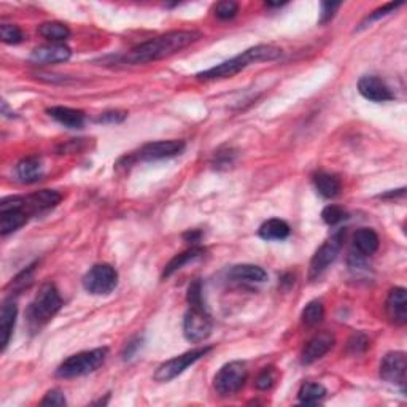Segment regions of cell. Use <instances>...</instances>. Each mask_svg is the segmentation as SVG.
<instances>
[{
	"mask_svg": "<svg viewBox=\"0 0 407 407\" xmlns=\"http://www.w3.org/2000/svg\"><path fill=\"white\" fill-rule=\"evenodd\" d=\"M201 37L202 34L197 32V30H174V32H167L153 40L145 41L137 48L129 51L123 57V62H126V64H147V62L164 59V57L179 53L180 50L195 43Z\"/></svg>",
	"mask_w": 407,
	"mask_h": 407,
	"instance_id": "6da1fadb",
	"label": "cell"
},
{
	"mask_svg": "<svg viewBox=\"0 0 407 407\" xmlns=\"http://www.w3.org/2000/svg\"><path fill=\"white\" fill-rule=\"evenodd\" d=\"M281 56V50L275 48L272 45H257L253 48L245 50L242 54H239L232 59L224 61L217 67H212L206 72L197 74V80L210 81V80H224V78H231L237 75L239 72L247 69L248 66L257 64V62L264 61H274Z\"/></svg>",
	"mask_w": 407,
	"mask_h": 407,
	"instance_id": "7a4b0ae2",
	"label": "cell"
},
{
	"mask_svg": "<svg viewBox=\"0 0 407 407\" xmlns=\"http://www.w3.org/2000/svg\"><path fill=\"white\" fill-rule=\"evenodd\" d=\"M62 297L53 284H45L39 290L37 296L30 302L28 309V323L30 331L37 332L53 320V317L61 310Z\"/></svg>",
	"mask_w": 407,
	"mask_h": 407,
	"instance_id": "3957f363",
	"label": "cell"
},
{
	"mask_svg": "<svg viewBox=\"0 0 407 407\" xmlns=\"http://www.w3.org/2000/svg\"><path fill=\"white\" fill-rule=\"evenodd\" d=\"M107 355L108 348L106 347L72 355L64 363H61V366L56 370V375L61 379H74L91 374L106 363Z\"/></svg>",
	"mask_w": 407,
	"mask_h": 407,
	"instance_id": "277c9868",
	"label": "cell"
},
{
	"mask_svg": "<svg viewBox=\"0 0 407 407\" xmlns=\"http://www.w3.org/2000/svg\"><path fill=\"white\" fill-rule=\"evenodd\" d=\"M30 212L26 206V197L13 196L0 202V232L2 236H8L28 223Z\"/></svg>",
	"mask_w": 407,
	"mask_h": 407,
	"instance_id": "5b68a950",
	"label": "cell"
},
{
	"mask_svg": "<svg viewBox=\"0 0 407 407\" xmlns=\"http://www.w3.org/2000/svg\"><path fill=\"white\" fill-rule=\"evenodd\" d=\"M118 285V272L110 264H96L83 277V286L88 293L96 296L110 295Z\"/></svg>",
	"mask_w": 407,
	"mask_h": 407,
	"instance_id": "8992f818",
	"label": "cell"
},
{
	"mask_svg": "<svg viewBox=\"0 0 407 407\" xmlns=\"http://www.w3.org/2000/svg\"><path fill=\"white\" fill-rule=\"evenodd\" d=\"M212 318L202 304H190L185 320H183V332L185 337L190 342L199 344L212 334Z\"/></svg>",
	"mask_w": 407,
	"mask_h": 407,
	"instance_id": "52a82bcc",
	"label": "cell"
},
{
	"mask_svg": "<svg viewBox=\"0 0 407 407\" xmlns=\"http://www.w3.org/2000/svg\"><path fill=\"white\" fill-rule=\"evenodd\" d=\"M248 370L245 363L242 361H231L218 370L213 380L215 390L221 396H231L241 390L245 382H247Z\"/></svg>",
	"mask_w": 407,
	"mask_h": 407,
	"instance_id": "ba28073f",
	"label": "cell"
},
{
	"mask_svg": "<svg viewBox=\"0 0 407 407\" xmlns=\"http://www.w3.org/2000/svg\"><path fill=\"white\" fill-rule=\"evenodd\" d=\"M210 352H212V347H201V348H195V350H190L183 355H180V357L172 358L156 369L155 379L158 380V382H170L172 379H175L177 375H180L185 369L192 366V364L199 361L201 358H204Z\"/></svg>",
	"mask_w": 407,
	"mask_h": 407,
	"instance_id": "9c48e42d",
	"label": "cell"
},
{
	"mask_svg": "<svg viewBox=\"0 0 407 407\" xmlns=\"http://www.w3.org/2000/svg\"><path fill=\"white\" fill-rule=\"evenodd\" d=\"M344 241V231H339L336 236H332L330 241H326L317 250L314 258L310 261L309 266V279L315 280L330 268V266L336 261L339 252H341Z\"/></svg>",
	"mask_w": 407,
	"mask_h": 407,
	"instance_id": "30bf717a",
	"label": "cell"
},
{
	"mask_svg": "<svg viewBox=\"0 0 407 407\" xmlns=\"http://www.w3.org/2000/svg\"><path fill=\"white\" fill-rule=\"evenodd\" d=\"M406 369L407 358L403 352H391L385 355V358L380 363V377L385 382L398 385L404 390L406 385Z\"/></svg>",
	"mask_w": 407,
	"mask_h": 407,
	"instance_id": "8fae6325",
	"label": "cell"
},
{
	"mask_svg": "<svg viewBox=\"0 0 407 407\" xmlns=\"http://www.w3.org/2000/svg\"><path fill=\"white\" fill-rule=\"evenodd\" d=\"M185 150L183 140H159V142L147 143L139 151L135 158L142 161H161L174 158Z\"/></svg>",
	"mask_w": 407,
	"mask_h": 407,
	"instance_id": "7c38bea8",
	"label": "cell"
},
{
	"mask_svg": "<svg viewBox=\"0 0 407 407\" xmlns=\"http://www.w3.org/2000/svg\"><path fill=\"white\" fill-rule=\"evenodd\" d=\"M334 342H336V339H334L331 332L323 331V332L315 334V336L306 344L304 348H302L301 363L302 364L315 363L317 359L323 358L328 352L331 350V348L334 347Z\"/></svg>",
	"mask_w": 407,
	"mask_h": 407,
	"instance_id": "4fadbf2b",
	"label": "cell"
},
{
	"mask_svg": "<svg viewBox=\"0 0 407 407\" xmlns=\"http://www.w3.org/2000/svg\"><path fill=\"white\" fill-rule=\"evenodd\" d=\"M358 91L364 99H368L370 102H388L395 99L393 92H391V90L387 86V83L374 75H366L359 78Z\"/></svg>",
	"mask_w": 407,
	"mask_h": 407,
	"instance_id": "5bb4252c",
	"label": "cell"
},
{
	"mask_svg": "<svg viewBox=\"0 0 407 407\" xmlns=\"http://www.w3.org/2000/svg\"><path fill=\"white\" fill-rule=\"evenodd\" d=\"M72 51L64 43H48L39 46L30 54V61L35 64H57V62H66L70 59Z\"/></svg>",
	"mask_w": 407,
	"mask_h": 407,
	"instance_id": "9a60e30c",
	"label": "cell"
},
{
	"mask_svg": "<svg viewBox=\"0 0 407 407\" xmlns=\"http://www.w3.org/2000/svg\"><path fill=\"white\" fill-rule=\"evenodd\" d=\"M387 315L391 320V323L395 325L403 326L407 323V296H406V290L401 288H393L390 291V295L387 297Z\"/></svg>",
	"mask_w": 407,
	"mask_h": 407,
	"instance_id": "2e32d148",
	"label": "cell"
},
{
	"mask_svg": "<svg viewBox=\"0 0 407 407\" xmlns=\"http://www.w3.org/2000/svg\"><path fill=\"white\" fill-rule=\"evenodd\" d=\"M62 196L54 190H41L34 192V195L26 196V206H28V210L30 215H40V213H45L54 208L57 204L61 202Z\"/></svg>",
	"mask_w": 407,
	"mask_h": 407,
	"instance_id": "e0dca14e",
	"label": "cell"
},
{
	"mask_svg": "<svg viewBox=\"0 0 407 407\" xmlns=\"http://www.w3.org/2000/svg\"><path fill=\"white\" fill-rule=\"evenodd\" d=\"M17 317H18V306L13 301H5L0 310V347L2 352L7 348L10 339L17 325Z\"/></svg>",
	"mask_w": 407,
	"mask_h": 407,
	"instance_id": "ac0fdd59",
	"label": "cell"
},
{
	"mask_svg": "<svg viewBox=\"0 0 407 407\" xmlns=\"http://www.w3.org/2000/svg\"><path fill=\"white\" fill-rule=\"evenodd\" d=\"M51 118L69 129H80L85 124V113L70 107H51L46 110Z\"/></svg>",
	"mask_w": 407,
	"mask_h": 407,
	"instance_id": "d6986e66",
	"label": "cell"
},
{
	"mask_svg": "<svg viewBox=\"0 0 407 407\" xmlns=\"http://www.w3.org/2000/svg\"><path fill=\"white\" fill-rule=\"evenodd\" d=\"M379 236L374 229L361 228L355 232L353 236V247L361 257H370L379 250Z\"/></svg>",
	"mask_w": 407,
	"mask_h": 407,
	"instance_id": "ffe728a7",
	"label": "cell"
},
{
	"mask_svg": "<svg viewBox=\"0 0 407 407\" xmlns=\"http://www.w3.org/2000/svg\"><path fill=\"white\" fill-rule=\"evenodd\" d=\"M229 279L237 281H250V284H261L268 280V272L263 268L255 264H237L228 272Z\"/></svg>",
	"mask_w": 407,
	"mask_h": 407,
	"instance_id": "44dd1931",
	"label": "cell"
},
{
	"mask_svg": "<svg viewBox=\"0 0 407 407\" xmlns=\"http://www.w3.org/2000/svg\"><path fill=\"white\" fill-rule=\"evenodd\" d=\"M17 175L23 183H35L43 177V164L37 156H30L19 161L17 166Z\"/></svg>",
	"mask_w": 407,
	"mask_h": 407,
	"instance_id": "7402d4cb",
	"label": "cell"
},
{
	"mask_svg": "<svg viewBox=\"0 0 407 407\" xmlns=\"http://www.w3.org/2000/svg\"><path fill=\"white\" fill-rule=\"evenodd\" d=\"M290 232L291 229L288 223L280 220V218H270L259 228V237L264 241H285L290 236Z\"/></svg>",
	"mask_w": 407,
	"mask_h": 407,
	"instance_id": "603a6c76",
	"label": "cell"
},
{
	"mask_svg": "<svg viewBox=\"0 0 407 407\" xmlns=\"http://www.w3.org/2000/svg\"><path fill=\"white\" fill-rule=\"evenodd\" d=\"M314 185L318 195L326 197V199H331V197H336L341 191V181L336 175L326 174V172H320L314 177Z\"/></svg>",
	"mask_w": 407,
	"mask_h": 407,
	"instance_id": "cb8c5ba5",
	"label": "cell"
},
{
	"mask_svg": "<svg viewBox=\"0 0 407 407\" xmlns=\"http://www.w3.org/2000/svg\"><path fill=\"white\" fill-rule=\"evenodd\" d=\"M204 253H206V250H204L202 247H196V245H192V247H191V248H188L186 252L180 253V255H177V257H175L174 259H170V263L166 266L163 277H164V279L170 277L172 274H175L177 270H180L181 268H183L185 264H188V263H190V261H192V259H196V258L202 257Z\"/></svg>",
	"mask_w": 407,
	"mask_h": 407,
	"instance_id": "d4e9b609",
	"label": "cell"
},
{
	"mask_svg": "<svg viewBox=\"0 0 407 407\" xmlns=\"http://www.w3.org/2000/svg\"><path fill=\"white\" fill-rule=\"evenodd\" d=\"M39 34L43 39L50 40L51 43H62V41L70 37V29L66 24L51 21V23H43L40 26Z\"/></svg>",
	"mask_w": 407,
	"mask_h": 407,
	"instance_id": "484cf974",
	"label": "cell"
},
{
	"mask_svg": "<svg viewBox=\"0 0 407 407\" xmlns=\"http://www.w3.org/2000/svg\"><path fill=\"white\" fill-rule=\"evenodd\" d=\"M326 388L320 384H304L297 393V398L302 404H315L325 398Z\"/></svg>",
	"mask_w": 407,
	"mask_h": 407,
	"instance_id": "4316f807",
	"label": "cell"
},
{
	"mask_svg": "<svg viewBox=\"0 0 407 407\" xmlns=\"http://www.w3.org/2000/svg\"><path fill=\"white\" fill-rule=\"evenodd\" d=\"M323 317H325V307H323L321 301H312L302 310V321L307 326L318 325L323 320Z\"/></svg>",
	"mask_w": 407,
	"mask_h": 407,
	"instance_id": "83f0119b",
	"label": "cell"
},
{
	"mask_svg": "<svg viewBox=\"0 0 407 407\" xmlns=\"http://www.w3.org/2000/svg\"><path fill=\"white\" fill-rule=\"evenodd\" d=\"M0 37H2L3 43L18 45L24 40V34H23V30L18 28V26L2 23L0 24Z\"/></svg>",
	"mask_w": 407,
	"mask_h": 407,
	"instance_id": "f1b7e54d",
	"label": "cell"
},
{
	"mask_svg": "<svg viewBox=\"0 0 407 407\" xmlns=\"http://www.w3.org/2000/svg\"><path fill=\"white\" fill-rule=\"evenodd\" d=\"M321 218H323V221H325L326 224H330V226H336V224L346 220L347 212L339 206H328L325 210L321 212Z\"/></svg>",
	"mask_w": 407,
	"mask_h": 407,
	"instance_id": "f546056e",
	"label": "cell"
},
{
	"mask_svg": "<svg viewBox=\"0 0 407 407\" xmlns=\"http://www.w3.org/2000/svg\"><path fill=\"white\" fill-rule=\"evenodd\" d=\"M368 347H369V339L366 337V334L357 332L348 339V344H347L348 353L361 355L368 350Z\"/></svg>",
	"mask_w": 407,
	"mask_h": 407,
	"instance_id": "4dcf8cb0",
	"label": "cell"
},
{
	"mask_svg": "<svg viewBox=\"0 0 407 407\" xmlns=\"http://www.w3.org/2000/svg\"><path fill=\"white\" fill-rule=\"evenodd\" d=\"M239 13V5L236 2H231V0H226V2H220L215 7V14L217 18L223 21L232 19Z\"/></svg>",
	"mask_w": 407,
	"mask_h": 407,
	"instance_id": "1f68e13d",
	"label": "cell"
},
{
	"mask_svg": "<svg viewBox=\"0 0 407 407\" xmlns=\"http://www.w3.org/2000/svg\"><path fill=\"white\" fill-rule=\"evenodd\" d=\"M401 5H403V2H391V3H387V5H384L382 8H377L375 10V12H373L369 14V17L363 21L361 24H359V28H366V26L369 24V23H373V21H375V19H379V18H382V17H387V14H390V13H393L396 8H399Z\"/></svg>",
	"mask_w": 407,
	"mask_h": 407,
	"instance_id": "d6a6232c",
	"label": "cell"
},
{
	"mask_svg": "<svg viewBox=\"0 0 407 407\" xmlns=\"http://www.w3.org/2000/svg\"><path fill=\"white\" fill-rule=\"evenodd\" d=\"M275 379H277V373H275V369L274 368H264L257 377V388L258 390H269L274 385Z\"/></svg>",
	"mask_w": 407,
	"mask_h": 407,
	"instance_id": "836d02e7",
	"label": "cell"
},
{
	"mask_svg": "<svg viewBox=\"0 0 407 407\" xmlns=\"http://www.w3.org/2000/svg\"><path fill=\"white\" fill-rule=\"evenodd\" d=\"M41 406H66V396L59 390H51L41 399Z\"/></svg>",
	"mask_w": 407,
	"mask_h": 407,
	"instance_id": "e575fe53",
	"label": "cell"
},
{
	"mask_svg": "<svg viewBox=\"0 0 407 407\" xmlns=\"http://www.w3.org/2000/svg\"><path fill=\"white\" fill-rule=\"evenodd\" d=\"M341 7V3L339 2H325L321 5V13H320V23L321 24H325V23H328V21H330L332 17H334V13H336V10Z\"/></svg>",
	"mask_w": 407,
	"mask_h": 407,
	"instance_id": "d590c367",
	"label": "cell"
},
{
	"mask_svg": "<svg viewBox=\"0 0 407 407\" xmlns=\"http://www.w3.org/2000/svg\"><path fill=\"white\" fill-rule=\"evenodd\" d=\"M126 118V113L124 112H107L103 113L101 118L97 119L99 123H121L123 119Z\"/></svg>",
	"mask_w": 407,
	"mask_h": 407,
	"instance_id": "8d00e7d4",
	"label": "cell"
},
{
	"mask_svg": "<svg viewBox=\"0 0 407 407\" xmlns=\"http://www.w3.org/2000/svg\"><path fill=\"white\" fill-rule=\"evenodd\" d=\"M234 156H236V153H232L231 150H228V151H218L217 153V167H228V166H231L232 163H234Z\"/></svg>",
	"mask_w": 407,
	"mask_h": 407,
	"instance_id": "74e56055",
	"label": "cell"
},
{
	"mask_svg": "<svg viewBox=\"0 0 407 407\" xmlns=\"http://www.w3.org/2000/svg\"><path fill=\"white\" fill-rule=\"evenodd\" d=\"M140 347V341L137 339V341H132V342H129L128 344V347H126V350H124V359H129V358H132V355H134V352L137 350V348Z\"/></svg>",
	"mask_w": 407,
	"mask_h": 407,
	"instance_id": "f35d334b",
	"label": "cell"
},
{
	"mask_svg": "<svg viewBox=\"0 0 407 407\" xmlns=\"http://www.w3.org/2000/svg\"><path fill=\"white\" fill-rule=\"evenodd\" d=\"M183 237L186 239V241H190V242H192V244H196V242H199L201 232H199V231H191V232H186Z\"/></svg>",
	"mask_w": 407,
	"mask_h": 407,
	"instance_id": "ab89813d",
	"label": "cell"
}]
</instances>
